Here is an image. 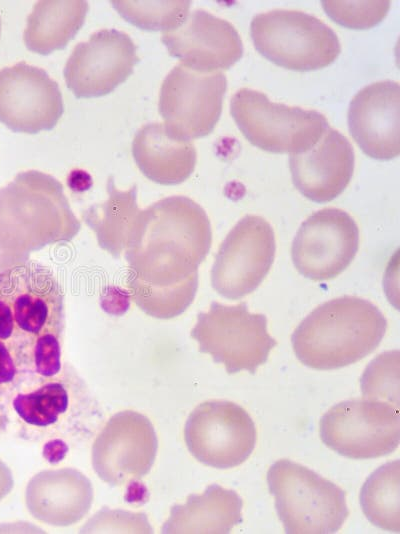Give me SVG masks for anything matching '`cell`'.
Returning <instances> with one entry per match:
<instances>
[{"instance_id":"obj_10","label":"cell","mask_w":400,"mask_h":534,"mask_svg":"<svg viewBox=\"0 0 400 534\" xmlns=\"http://www.w3.org/2000/svg\"><path fill=\"white\" fill-rule=\"evenodd\" d=\"M14 315L15 333L4 341L21 356L39 337L63 336L65 327L62 288L46 267L27 263L6 270Z\"/></svg>"},{"instance_id":"obj_21","label":"cell","mask_w":400,"mask_h":534,"mask_svg":"<svg viewBox=\"0 0 400 534\" xmlns=\"http://www.w3.org/2000/svg\"><path fill=\"white\" fill-rule=\"evenodd\" d=\"M243 502L230 489L213 484L202 494L190 495L175 505L161 528L162 533H229L242 522Z\"/></svg>"},{"instance_id":"obj_11","label":"cell","mask_w":400,"mask_h":534,"mask_svg":"<svg viewBox=\"0 0 400 534\" xmlns=\"http://www.w3.org/2000/svg\"><path fill=\"white\" fill-rule=\"evenodd\" d=\"M276 243L271 225L262 217L247 215L222 242L212 268L213 288L237 300L254 290L268 274Z\"/></svg>"},{"instance_id":"obj_12","label":"cell","mask_w":400,"mask_h":534,"mask_svg":"<svg viewBox=\"0 0 400 534\" xmlns=\"http://www.w3.org/2000/svg\"><path fill=\"white\" fill-rule=\"evenodd\" d=\"M158 449L151 421L141 413L114 414L92 445V466L97 476L112 486L133 483L149 473Z\"/></svg>"},{"instance_id":"obj_24","label":"cell","mask_w":400,"mask_h":534,"mask_svg":"<svg viewBox=\"0 0 400 534\" xmlns=\"http://www.w3.org/2000/svg\"><path fill=\"white\" fill-rule=\"evenodd\" d=\"M131 24L146 30H170L189 13L190 1H111Z\"/></svg>"},{"instance_id":"obj_15","label":"cell","mask_w":400,"mask_h":534,"mask_svg":"<svg viewBox=\"0 0 400 534\" xmlns=\"http://www.w3.org/2000/svg\"><path fill=\"white\" fill-rule=\"evenodd\" d=\"M63 111L59 86L45 70L25 62L0 69V122L9 129L51 130Z\"/></svg>"},{"instance_id":"obj_17","label":"cell","mask_w":400,"mask_h":534,"mask_svg":"<svg viewBox=\"0 0 400 534\" xmlns=\"http://www.w3.org/2000/svg\"><path fill=\"white\" fill-rule=\"evenodd\" d=\"M400 86L392 80L365 86L352 98L349 131L362 151L389 160L400 153Z\"/></svg>"},{"instance_id":"obj_1","label":"cell","mask_w":400,"mask_h":534,"mask_svg":"<svg viewBox=\"0 0 400 534\" xmlns=\"http://www.w3.org/2000/svg\"><path fill=\"white\" fill-rule=\"evenodd\" d=\"M387 320L371 302L342 296L314 309L295 329L291 341L304 365L331 370L353 364L373 352Z\"/></svg>"},{"instance_id":"obj_27","label":"cell","mask_w":400,"mask_h":534,"mask_svg":"<svg viewBox=\"0 0 400 534\" xmlns=\"http://www.w3.org/2000/svg\"><path fill=\"white\" fill-rule=\"evenodd\" d=\"M81 533H152L144 513L112 510L104 507L81 528Z\"/></svg>"},{"instance_id":"obj_8","label":"cell","mask_w":400,"mask_h":534,"mask_svg":"<svg viewBox=\"0 0 400 534\" xmlns=\"http://www.w3.org/2000/svg\"><path fill=\"white\" fill-rule=\"evenodd\" d=\"M227 88L221 71H204L177 64L164 79L159 113L174 136L191 140L208 135L218 122Z\"/></svg>"},{"instance_id":"obj_23","label":"cell","mask_w":400,"mask_h":534,"mask_svg":"<svg viewBox=\"0 0 400 534\" xmlns=\"http://www.w3.org/2000/svg\"><path fill=\"white\" fill-rule=\"evenodd\" d=\"M400 462H388L374 471L360 492V504L367 519L390 532L400 531Z\"/></svg>"},{"instance_id":"obj_18","label":"cell","mask_w":400,"mask_h":534,"mask_svg":"<svg viewBox=\"0 0 400 534\" xmlns=\"http://www.w3.org/2000/svg\"><path fill=\"white\" fill-rule=\"evenodd\" d=\"M354 170V151L348 139L328 127L308 149L290 156L295 187L309 200L328 202L349 184Z\"/></svg>"},{"instance_id":"obj_20","label":"cell","mask_w":400,"mask_h":534,"mask_svg":"<svg viewBox=\"0 0 400 534\" xmlns=\"http://www.w3.org/2000/svg\"><path fill=\"white\" fill-rule=\"evenodd\" d=\"M132 152L141 170L163 184L184 181L196 164L193 143L172 135L163 123L141 127L134 136Z\"/></svg>"},{"instance_id":"obj_4","label":"cell","mask_w":400,"mask_h":534,"mask_svg":"<svg viewBox=\"0 0 400 534\" xmlns=\"http://www.w3.org/2000/svg\"><path fill=\"white\" fill-rule=\"evenodd\" d=\"M250 31L261 55L291 70L326 67L341 51L336 33L320 19L301 11L276 9L257 14Z\"/></svg>"},{"instance_id":"obj_22","label":"cell","mask_w":400,"mask_h":534,"mask_svg":"<svg viewBox=\"0 0 400 534\" xmlns=\"http://www.w3.org/2000/svg\"><path fill=\"white\" fill-rule=\"evenodd\" d=\"M88 9L86 1L36 2L23 34L26 47L42 55L63 49L82 27Z\"/></svg>"},{"instance_id":"obj_14","label":"cell","mask_w":400,"mask_h":534,"mask_svg":"<svg viewBox=\"0 0 400 534\" xmlns=\"http://www.w3.org/2000/svg\"><path fill=\"white\" fill-rule=\"evenodd\" d=\"M130 36L116 29L93 33L77 44L64 67L67 87L77 98L104 96L123 83L139 62Z\"/></svg>"},{"instance_id":"obj_29","label":"cell","mask_w":400,"mask_h":534,"mask_svg":"<svg viewBox=\"0 0 400 534\" xmlns=\"http://www.w3.org/2000/svg\"><path fill=\"white\" fill-rule=\"evenodd\" d=\"M13 484L14 481L10 469L0 460V501L10 493Z\"/></svg>"},{"instance_id":"obj_26","label":"cell","mask_w":400,"mask_h":534,"mask_svg":"<svg viewBox=\"0 0 400 534\" xmlns=\"http://www.w3.org/2000/svg\"><path fill=\"white\" fill-rule=\"evenodd\" d=\"M326 14L338 24L352 29H367L384 19L390 1H322Z\"/></svg>"},{"instance_id":"obj_5","label":"cell","mask_w":400,"mask_h":534,"mask_svg":"<svg viewBox=\"0 0 400 534\" xmlns=\"http://www.w3.org/2000/svg\"><path fill=\"white\" fill-rule=\"evenodd\" d=\"M230 111L246 139L272 153L304 151L329 127L318 111L272 102L250 88H241L233 95Z\"/></svg>"},{"instance_id":"obj_2","label":"cell","mask_w":400,"mask_h":534,"mask_svg":"<svg viewBox=\"0 0 400 534\" xmlns=\"http://www.w3.org/2000/svg\"><path fill=\"white\" fill-rule=\"evenodd\" d=\"M63 366L53 377L24 375L4 395L28 439H79L89 435L99 410L85 383ZM64 443V442H62Z\"/></svg>"},{"instance_id":"obj_7","label":"cell","mask_w":400,"mask_h":534,"mask_svg":"<svg viewBox=\"0 0 400 534\" xmlns=\"http://www.w3.org/2000/svg\"><path fill=\"white\" fill-rule=\"evenodd\" d=\"M319 431L325 445L342 456L381 457L399 445V407L368 398L343 401L322 416Z\"/></svg>"},{"instance_id":"obj_13","label":"cell","mask_w":400,"mask_h":534,"mask_svg":"<svg viewBox=\"0 0 400 534\" xmlns=\"http://www.w3.org/2000/svg\"><path fill=\"white\" fill-rule=\"evenodd\" d=\"M359 247V229L345 211L325 208L300 226L291 250L298 272L314 281L337 277L353 261Z\"/></svg>"},{"instance_id":"obj_31","label":"cell","mask_w":400,"mask_h":534,"mask_svg":"<svg viewBox=\"0 0 400 534\" xmlns=\"http://www.w3.org/2000/svg\"><path fill=\"white\" fill-rule=\"evenodd\" d=\"M0 33H1V21H0Z\"/></svg>"},{"instance_id":"obj_9","label":"cell","mask_w":400,"mask_h":534,"mask_svg":"<svg viewBox=\"0 0 400 534\" xmlns=\"http://www.w3.org/2000/svg\"><path fill=\"white\" fill-rule=\"evenodd\" d=\"M255 424L241 406L224 400L199 404L189 415L184 439L204 465L228 469L245 462L256 444Z\"/></svg>"},{"instance_id":"obj_19","label":"cell","mask_w":400,"mask_h":534,"mask_svg":"<svg viewBox=\"0 0 400 534\" xmlns=\"http://www.w3.org/2000/svg\"><path fill=\"white\" fill-rule=\"evenodd\" d=\"M90 480L74 468L37 473L27 484L25 503L31 516L48 525L66 527L82 520L93 502Z\"/></svg>"},{"instance_id":"obj_3","label":"cell","mask_w":400,"mask_h":534,"mask_svg":"<svg viewBox=\"0 0 400 534\" xmlns=\"http://www.w3.org/2000/svg\"><path fill=\"white\" fill-rule=\"evenodd\" d=\"M267 483L288 534L335 533L349 515L345 491L301 464L276 461Z\"/></svg>"},{"instance_id":"obj_16","label":"cell","mask_w":400,"mask_h":534,"mask_svg":"<svg viewBox=\"0 0 400 534\" xmlns=\"http://www.w3.org/2000/svg\"><path fill=\"white\" fill-rule=\"evenodd\" d=\"M161 41L181 63L204 71L228 69L243 55L242 40L234 26L202 9L188 13L181 24L163 31Z\"/></svg>"},{"instance_id":"obj_25","label":"cell","mask_w":400,"mask_h":534,"mask_svg":"<svg viewBox=\"0 0 400 534\" xmlns=\"http://www.w3.org/2000/svg\"><path fill=\"white\" fill-rule=\"evenodd\" d=\"M361 386L364 398L386 401L399 407V351H388L367 366Z\"/></svg>"},{"instance_id":"obj_6","label":"cell","mask_w":400,"mask_h":534,"mask_svg":"<svg viewBox=\"0 0 400 534\" xmlns=\"http://www.w3.org/2000/svg\"><path fill=\"white\" fill-rule=\"evenodd\" d=\"M191 335L199 350L223 364L229 374L255 373L277 344L268 333L266 316L251 313L245 303L213 302L207 312L198 315Z\"/></svg>"},{"instance_id":"obj_30","label":"cell","mask_w":400,"mask_h":534,"mask_svg":"<svg viewBox=\"0 0 400 534\" xmlns=\"http://www.w3.org/2000/svg\"><path fill=\"white\" fill-rule=\"evenodd\" d=\"M5 427V424H4V420H3V417H2V414L0 412V431Z\"/></svg>"},{"instance_id":"obj_28","label":"cell","mask_w":400,"mask_h":534,"mask_svg":"<svg viewBox=\"0 0 400 534\" xmlns=\"http://www.w3.org/2000/svg\"><path fill=\"white\" fill-rule=\"evenodd\" d=\"M23 376L13 349L0 340V396L7 393Z\"/></svg>"}]
</instances>
